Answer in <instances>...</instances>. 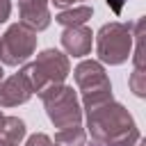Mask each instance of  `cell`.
Segmentation results:
<instances>
[{"label": "cell", "instance_id": "obj_1", "mask_svg": "<svg viewBox=\"0 0 146 146\" xmlns=\"http://www.w3.org/2000/svg\"><path fill=\"white\" fill-rule=\"evenodd\" d=\"M87 112V130L96 144L103 146H135L139 137V128L132 114L114 100H107Z\"/></svg>", "mask_w": 146, "mask_h": 146}, {"label": "cell", "instance_id": "obj_2", "mask_svg": "<svg viewBox=\"0 0 146 146\" xmlns=\"http://www.w3.org/2000/svg\"><path fill=\"white\" fill-rule=\"evenodd\" d=\"M21 73L27 78L32 94H41L43 89H48L52 84H64V80L71 73V64H68V57L64 52L48 48V50L39 52L32 64L23 66Z\"/></svg>", "mask_w": 146, "mask_h": 146}, {"label": "cell", "instance_id": "obj_3", "mask_svg": "<svg viewBox=\"0 0 146 146\" xmlns=\"http://www.w3.org/2000/svg\"><path fill=\"white\" fill-rule=\"evenodd\" d=\"M46 114L50 119V123L57 130L71 128V125H80L82 121V107L78 103V94L73 91V87L68 84H52L48 89H43L41 94Z\"/></svg>", "mask_w": 146, "mask_h": 146}, {"label": "cell", "instance_id": "obj_4", "mask_svg": "<svg viewBox=\"0 0 146 146\" xmlns=\"http://www.w3.org/2000/svg\"><path fill=\"white\" fill-rule=\"evenodd\" d=\"M132 52V25L130 23H105L96 34V55L103 64L119 66Z\"/></svg>", "mask_w": 146, "mask_h": 146}, {"label": "cell", "instance_id": "obj_5", "mask_svg": "<svg viewBox=\"0 0 146 146\" xmlns=\"http://www.w3.org/2000/svg\"><path fill=\"white\" fill-rule=\"evenodd\" d=\"M73 75H75L78 89L82 94L84 110H91V107H98V105L112 100V82H110V78H107L100 62L84 59V62H80L75 66Z\"/></svg>", "mask_w": 146, "mask_h": 146}, {"label": "cell", "instance_id": "obj_6", "mask_svg": "<svg viewBox=\"0 0 146 146\" xmlns=\"http://www.w3.org/2000/svg\"><path fill=\"white\" fill-rule=\"evenodd\" d=\"M36 50V32L23 23H14L0 36V62L5 66L25 64Z\"/></svg>", "mask_w": 146, "mask_h": 146}, {"label": "cell", "instance_id": "obj_7", "mask_svg": "<svg viewBox=\"0 0 146 146\" xmlns=\"http://www.w3.org/2000/svg\"><path fill=\"white\" fill-rule=\"evenodd\" d=\"M32 98V87L27 78L18 71L0 82V107H16Z\"/></svg>", "mask_w": 146, "mask_h": 146}, {"label": "cell", "instance_id": "obj_8", "mask_svg": "<svg viewBox=\"0 0 146 146\" xmlns=\"http://www.w3.org/2000/svg\"><path fill=\"white\" fill-rule=\"evenodd\" d=\"M18 11H21V23L34 32L46 30L52 21L48 0H18Z\"/></svg>", "mask_w": 146, "mask_h": 146}, {"label": "cell", "instance_id": "obj_9", "mask_svg": "<svg viewBox=\"0 0 146 146\" xmlns=\"http://www.w3.org/2000/svg\"><path fill=\"white\" fill-rule=\"evenodd\" d=\"M91 43H94V32L84 25L80 27H64L62 32V46L68 55L73 57H84L91 52Z\"/></svg>", "mask_w": 146, "mask_h": 146}, {"label": "cell", "instance_id": "obj_10", "mask_svg": "<svg viewBox=\"0 0 146 146\" xmlns=\"http://www.w3.org/2000/svg\"><path fill=\"white\" fill-rule=\"evenodd\" d=\"M25 132V123L18 116H5L0 123V146H21Z\"/></svg>", "mask_w": 146, "mask_h": 146}, {"label": "cell", "instance_id": "obj_11", "mask_svg": "<svg viewBox=\"0 0 146 146\" xmlns=\"http://www.w3.org/2000/svg\"><path fill=\"white\" fill-rule=\"evenodd\" d=\"M91 14H94V9L89 5H80V7H71V9L59 11L55 16V21L59 25H64V27H80L91 18Z\"/></svg>", "mask_w": 146, "mask_h": 146}, {"label": "cell", "instance_id": "obj_12", "mask_svg": "<svg viewBox=\"0 0 146 146\" xmlns=\"http://www.w3.org/2000/svg\"><path fill=\"white\" fill-rule=\"evenodd\" d=\"M84 141H87V132L82 125H71V128L57 130L55 139H52L55 146H84Z\"/></svg>", "mask_w": 146, "mask_h": 146}, {"label": "cell", "instance_id": "obj_13", "mask_svg": "<svg viewBox=\"0 0 146 146\" xmlns=\"http://www.w3.org/2000/svg\"><path fill=\"white\" fill-rule=\"evenodd\" d=\"M128 84H130V89H132V94L135 96H139V98H144L146 96V73L144 71H132V75H130V80H128Z\"/></svg>", "mask_w": 146, "mask_h": 146}, {"label": "cell", "instance_id": "obj_14", "mask_svg": "<svg viewBox=\"0 0 146 146\" xmlns=\"http://www.w3.org/2000/svg\"><path fill=\"white\" fill-rule=\"evenodd\" d=\"M23 146H55V144H52V139H50L48 135H43V132H34V135H30V137L25 139Z\"/></svg>", "mask_w": 146, "mask_h": 146}, {"label": "cell", "instance_id": "obj_15", "mask_svg": "<svg viewBox=\"0 0 146 146\" xmlns=\"http://www.w3.org/2000/svg\"><path fill=\"white\" fill-rule=\"evenodd\" d=\"M11 14V0H0V23H5Z\"/></svg>", "mask_w": 146, "mask_h": 146}, {"label": "cell", "instance_id": "obj_16", "mask_svg": "<svg viewBox=\"0 0 146 146\" xmlns=\"http://www.w3.org/2000/svg\"><path fill=\"white\" fill-rule=\"evenodd\" d=\"M107 2V7L114 11V14H121L123 11V5H125V0H105Z\"/></svg>", "mask_w": 146, "mask_h": 146}, {"label": "cell", "instance_id": "obj_17", "mask_svg": "<svg viewBox=\"0 0 146 146\" xmlns=\"http://www.w3.org/2000/svg\"><path fill=\"white\" fill-rule=\"evenodd\" d=\"M55 7H59V9H64V7H73L75 2H82V0H50Z\"/></svg>", "mask_w": 146, "mask_h": 146}, {"label": "cell", "instance_id": "obj_18", "mask_svg": "<svg viewBox=\"0 0 146 146\" xmlns=\"http://www.w3.org/2000/svg\"><path fill=\"white\" fill-rule=\"evenodd\" d=\"M96 146H103V144H96ZM135 146H146V141H144V139H139V141H137Z\"/></svg>", "mask_w": 146, "mask_h": 146}, {"label": "cell", "instance_id": "obj_19", "mask_svg": "<svg viewBox=\"0 0 146 146\" xmlns=\"http://www.w3.org/2000/svg\"><path fill=\"white\" fill-rule=\"evenodd\" d=\"M2 75H5V71H2V66H0V82H2Z\"/></svg>", "mask_w": 146, "mask_h": 146}, {"label": "cell", "instance_id": "obj_20", "mask_svg": "<svg viewBox=\"0 0 146 146\" xmlns=\"http://www.w3.org/2000/svg\"><path fill=\"white\" fill-rule=\"evenodd\" d=\"M2 119H5V114H2V110H0V123H2Z\"/></svg>", "mask_w": 146, "mask_h": 146}]
</instances>
